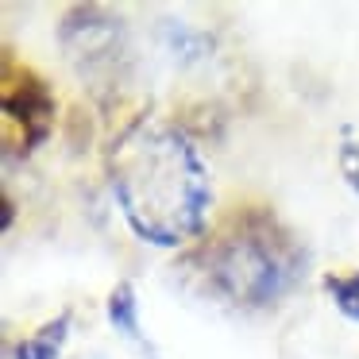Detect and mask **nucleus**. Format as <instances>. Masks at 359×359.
Listing matches in <instances>:
<instances>
[{
  "mask_svg": "<svg viewBox=\"0 0 359 359\" xmlns=\"http://www.w3.org/2000/svg\"><path fill=\"white\" fill-rule=\"evenodd\" d=\"M109 186L143 243L178 248L205 228L209 170L194 143L170 124L135 120L120 132L109 151Z\"/></svg>",
  "mask_w": 359,
  "mask_h": 359,
  "instance_id": "nucleus-1",
  "label": "nucleus"
},
{
  "mask_svg": "<svg viewBox=\"0 0 359 359\" xmlns=\"http://www.w3.org/2000/svg\"><path fill=\"white\" fill-rule=\"evenodd\" d=\"M201 274L240 305L278 302L302 278V251L271 212H240L201 251Z\"/></svg>",
  "mask_w": 359,
  "mask_h": 359,
  "instance_id": "nucleus-2",
  "label": "nucleus"
},
{
  "mask_svg": "<svg viewBox=\"0 0 359 359\" xmlns=\"http://www.w3.org/2000/svg\"><path fill=\"white\" fill-rule=\"evenodd\" d=\"M4 124H8V140L20 128L24 151L39 147L55 124V97L47 81L27 66H16L12 58H4Z\"/></svg>",
  "mask_w": 359,
  "mask_h": 359,
  "instance_id": "nucleus-3",
  "label": "nucleus"
},
{
  "mask_svg": "<svg viewBox=\"0 0 359 359\" xmlns=\"http://www.w3.org/2000/svg\"><path fill=\"white\" fill-rule=\"evenodd\" d=\"M62 47L70 55V62L86 74L97 70H112L116 66V55L124 50V32H120L116 16L93 8H74L62 24Z\"/></svg>",
  "mask_w": 359,
  "mask_h": 359,
  "instance_id": "nucleus-4",
  "label": "nucleus"
},
{
  "mask_svg": "<svg viewBox=\"0 0 359 359\" xmlns=\"http://www.w3.org/2000/svg\"><path fill=\"white\" fill-rule=\"evenodd\" d=\"M66 332H70V313H58V317L47 320L35 336L20 340L16 348H12V355L16 359H58V351H62V344H66Z\"/></svg>",
  "mask_w": 359,
  "mask_h": 359,
  "instance_id": "nucleus-5",
  "label": "nucleus"
},
{
  "mask_svg": "<svg viewBox=\"0 0 359 359\" xmlns=\"http://www.w3.org/2000/svg\"><path fill=\"white\" fill-rule=\"evenodd\" d=\"M109 320H112V328H116L120 336H128V340H135L140 348H147V336H143V328H140V305H135V290L128 286V282L112 286V294H109Z\"/></svg>",
  "mask_w": 359,
  "mask_h": 359,
  "instance_id": "nucleus-6",
  "label": "nucleus"
},
{
  "mask_svg": "<svg viewBox=\"0 0 359 359\" xmlns=\"http://www.w3.org/2000/svg\"><path fill=\"white\" fill-rule=\"evenodd\" d=\"M325 290L332 297V305L344 313L348 320H359V271H344V274H328Z\"/></svg>",
  "mask_w": 359,
  "mask_h": 359,
  "instance_id": "nucleus-7",
  "label": "nucleus"
},
{
  "mask_svg": "<svg viewBox=\"0 0 359 359\" xmlns=\"http://www.w3.org/2000/svg\"><path fill=\"white\" fill-rule=\"evenodd\" d=\"M344 170H348V182L359 189V147H355V143L344 147Z\"/></svg>",
  "mask_w": 359,
  "mask_h": 359,
  "instance_id": "nucleus-8",
  "label": "nucleus"
}]
</instances>
